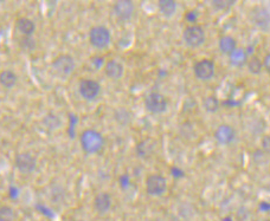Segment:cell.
<instances>
[{"label":"cell","mask_w":270,"mask_h":221,"mask_svg":"<svg viewBox=\"0 0 270 221\" xmlns=\"http://www.w3.org/2000/svg\"><path fill=\"white\" fill-rule=\"evenodd\" d=\"M18 83V76L13 70L5 69L0 71V85L4 89H13Z\"/></svg>","instance_id":"cell-18"},{"label":"cell","mask_w":270,"mask_h":221,"mask_svg":"<svg viewBox=\"0 0 270 221\" xmlns=\"http://www.w3.org/2000/svg\"><path fill=\"white\" fill-rule=\"evenodd\" d=\"M261 148L264 153L270 155V135H263V136H262Z\"/></svg>","instance_id":"cell-25"},{"label":"cell","mask_w":270,"mask_h":221,"mask_svg":"<svg viewBox=\"0 0 270 221\" xmlns=\"http://www.w3.org/2000/svg\"><path fill=\"white\" fill-rule=\"evenodd\" d=\"M113 12L118 20L128 21L135 15V4L131 0H118L113 5Z\"/></svg>","instance_id":"cell-11"},{"label":"cell","mask_w":270,"mask_h":221,"mask_svg":"<svg viewBox=\"0 0 270 221\" xmlns=\"http://www.w3.org/2000/svg\"><path fill=\"white\" fill-rule=\"evenodd\" d=\"M101 84L93 78H83L78 83V93L85 101H94L101 94Z\"/></svg>","instance_id":"cell-9"},{"label":"cell","mask_w":270,"mask_h":221,"mask_svg":"<svg viewBox=\"0 0 270 221\" xmlns=\"http://www.w3.org/2000/svg\"><path fill=\"white\" fill-rule=\"evenodd\" d=\"M76 221H83V220H76Z\"/></svg>","instance_id":"cell-30"},{"label":"cell","mask_w":270,"mask_h":221,"mask_svg":"<svg viewBox=\"0 0 270 221\" xmlns=\"http://www.w3.org/2000/svg\"><path fill=\"white\" fill-rule=\"evenodd\" d=\"M235 4V1H228V0H215V1H211V5L212 7L215 10H218V11H223V10H226L229 9V7H231L232 5Z\"/></svg>","instance_id":"cell-24"},{"label":"cell","mask_w":270,"mask_h":221,"mask_svg":"<svg viewBox=\"0 0 270 221\" xmlns=\"http://www.w3.org/2000/svg\"><path fill=\"white\" fill-rule=\"evenodd\" d=\"M19 47L23 48V50L29 51L30 52V51H34V48L37 47V43L32 36H29V37L23 36L19 39Z\"/></svg>","instance_id":"cell-22"},{"label":"cell","mask_w":270,"mask_h":221,"mask_svg":"<svg viewBox=\"0 0 270 221\" xmlns=\"http://www.w3.org/2000/svg\"><path fill=\"white\" fill-rule=\"evenodd\" d=\"M106 140L96 129H85L80 135V144L83 152L88 155H95L103 149Z\"/></svg>","instance_id":"cell-1"},{"label":"cell","mask_w":270,"mask_h":221,"mask_svg":"<svg viewBox=\"0 0 270 221\" xmlns=\"http://www.w3.org/2000/svg\"><path fill=\"white\" fill-rule=\"evenodd\" d=\"M247 67L251 75H253V76H258V75H261V72L263 71V63H262V59L258 58L257 56H251V57L248 59Z\"/></svg>","instance_id":"cell-20"},{"label":"cell","mask_w":270,"mask_h":221,"mask_svg":"<svg viewBox=\"0 0 270 221\" xmlns=\"http://www.w3.org/2000/svg\"><path fill=\"white\" fill-rule=\"evenodd\" d=\"M93 206H94V209H95L96 213H99V214L101 215L107 214V213L112 209V206H113L112 195H110L108 192L97 193L95 198H94Z\"/></svg>","instance_id":"cell-13"},{"label":"cell","mask_w":270,"mask_h":221,"mask_svg":"<svg viewBox=\"0 0 270 221\" xmlns=\"http://www.w3.org/2000/svg\"><path fill=\"white\" fill-rule=\"evenodd\" d=\"M193 75L202 82L211 80L216 75V64L212 59L202 58L193 65Z\"/></svg>","instance_id":"cell-8"},{"label":"cell","mask_w":270,"mask_h":221,"mask_svg":"<svg viewBox=\"0 0 270 221\" xmlns=\"http://www.w3.org/2000/svg\"><path fill=\"white\" fill-rule=\"evenodd\" d=\"M16 214L13 211L12 207L6 206H0V221H15Z\"/></svg>","instance_id":"cell-23"},{"label":"cell","mask_w":270,"mask_h":221,"mask_svg":"<svg viewBox=\"0 0 270 221\" xmlns=\"http://www.w3.org/2000/svg\"><path fill=\"white\" fill-rule=\"evenodd\" d=\"M223 221H232L231 218H229V217H226V218H224Z\"/></svg>","instance_id":"cell-28"},{"label":"cell","mask_w":270,"mask_h":221,"mask_svg":"<svg viewBox=\"0 0 270 221\" xmlns=\"http://www.w3.org/2000/svg\"><path fill=\"white\" fill-rule=\"evenodd\" d=\"M219 99L216 96H206L205 98H202V107L206 110V112L209 114H215L219 110Z\"/></svg>","instance_id":"cell-21"},{"label":"cell","mask_w":270,"mask_h":221,"mask_svg":"<svg viewBox=\"0 0 270 221\" xmlns=\"http://www.w3.org/2000/svg\"><path fill=\"white\" fill-rule=\"evenodd\" d=\"M167 188H169V183L164 175L153 173L146 177L145 192L147 195L153 196V198L161 196L167 192Z\"/></svg>","instance_id":"cell-5"},{"label":"cell","mask_w":270,"mask_h":221,"mask_svg":"<svg viewBox=\"0 0 270 221\" xmlns=\"http://www.w3.org/2000/svg\"><path fill=\"white\" fill-rule=\"evenodd\" d=\"M152 221H156V220H152Z\"/></svg>","instance_id":"cell-31"},{"label":"cell","mask_w":270,"mask_h":221,"mask_svg":"<svg viewBox=\"0 0 270 221\" xmlns=\"http://www.w3.org/2000/svg\"><path fill=\"white\" fill-rule=\"evenodd\" d=\"M264 221H270V219H268V220H264Z\"/></svg>","instance_id":"cell-29"},{"label":"cell","mask_w":270,"mask_h":221,"mask_svg":"<svg viewBox=\"0 0 270 221\" xmlns=\"http://www.w3.org/2000/svg\"><path fill=\"white\" fill-rule=\"evenodd\" d=\"M228 57H229V63H230V65H232L234 67H242L247 65L248 59H249V56H248L247 51H245V48L243 47H237L234 52L228 56Z\"/></svg>","instance_id":"cell-16"},{"label":"cell","mask_w":270,"mask_h":221,"mask_svg":"<svg viewBox=\"0 0 270 221\" xmlns=\"http://www.w3.org/2000/svg\"><path fill=\"white\" fill-rule=\"evenodd\" d=\"M89 43L97 50H104L112 43V32L104 25H95L89 30Z\"/></svg>","instance_id":"cell-3"},{"label":"cell","mask_w":270,"mask_h":221,"mask_svg":"<svg viewBox=\"0 0 270 221\" xmlns=\"http://www.w3.org/2000/svg\"><path fill=\"white\" fill-rule=\"evenodd\" d=\"M16 29L21 36H34L36 32V23L28 17H20L16 20Z\"/></svg>","instance_id":"cell-15"},{"label":"cell","mask_w":270,"mask_h":221,"mask_svg":"<svg viewBox=\"0 0 270 221\" xmlns=\"http://www.w3.org/2000/svg\"><path fill=\"white\" fill-rule=\"evenodd\" d=\"M15 166L19 173L24 175H30L34 173L38 167L37 158L30 152H20L16 155Z\"/></svg>","instance_id":"cell-7"},{"label":"cell","mask_w":270,"mask_h":221,"mask_svg":"<svg viewBox=\"0 0 270 221\" xmlns=\"http://www.w3.org/2000/svg\"><path fill=\"white\" fill-rule=\"evenodd\" d=\"M197 19H198V15H197V12L194 10L188 11V12L186 13V20L190 21V23L196 24Z\"/></svg>","instance_id":"cell-26"},{"label":"cell","mask_w":270,"mask_h":221,"mask_svg":"<svg viewBox=\"0 0 270 221\" xmlns=\"http://www.w3.org/2000/svg\"><path fill=\"white\" fill-rule=\"evenodd\" d=\"M251 21L253 25L262 31H268L270 29V12L262 6H256L250 12Z\"/></svg>","instance_id":"cell-12"},{"label":"cell","mask_w":270,"mask_h":221,"mask_svg":"<svg viewBox=\"0 0 270 221\" xmlns=\"http://www.w3.org/2000/svg\"><path fill=\"white\" fill-rule=\"evenodd\" d=\"M52 72L61 79H68L76 69V61L69 53H62L51 62Z\"/></svg>","instance_id":"cell-2"},{"label":"cell","mask_w":270,"mask_h":221,"mask_svg":"<svg viewBox=\"0 0 270 221\" xmlns=\"http://www.w3.org/2000/svg\"><path fill=\"white\" fill-rule=\"evenodd\" d=\"M213 137H215L216 142L218 144L222 145V147H228L234 143L236 141L237 137V131L235 129V126L228 123H222L215 129V133H213Z\"/></svg>","instance_id":"cell-10"},{"label":"cell","mask_w":270,"mask_h":221,"mask_svg":"<svg viewBox=\"0 0 270 221\" xmlns=\"http://www.w3.org/2000/svg\"><path fill=\"white\" fill-rule=\"evenodd\" d=\"M237 47H238V44H237L236 38L232 36H229V34L222 36L219 40H218V48H219V51L223 55L229 56L230 53L234 52Z\"/></svg>","instance_id":"cell-17"},{"label":"cell","mask_w":270,"mask_h":221,"mask_svg":"<svg viewBox=\"0 0 270 221\" xmlns=\"http://www.w3.org/2000/svg\"><path fill=\"white\" fill-rule=\"evenodd\" d=\"M158 10L165 18H172L177 13L178 4L174 0H160L158 1Z\"/></svg>","instance_id":"cell-19"},{"label":"cell","mask_w":270,"mask_h":221,"mask_svg":"<svg viewBox=\"0 0 270 221\" xmlns=\"http://www.w3.org/2000/svg\"><path fill=\"white\" fill-rule=\"evenodd\" d=\"M262 63H263V69H266V71L270 74V52L264 56V58L262 59Z\"/></svg>","instance_id":"cell-27"},{"label":"cell","mask_w":270,"mask_h":221,"mask_svg":"<svg viewBox=\"0 0 270 221\" xmlns=\"http://www.w3.org/2000/svg\"><path fill=\"white\" fill-rule=\"evenodd\" d=\"M104 74L113 80H118L125 76V65L118 59H109L103 65Z\"/></svg>","instance_id":"cell-14"},{"label":"cell","mask_w":270,"mask_h":221,"mask_svg":"<svg viewBox=\"0 0 270 221\" xmlns=\"http://www.w3.org/2000/svg\"><path fill=\"white\" fill-rule=\"evenodd\" d=\"M145 108L150 114L163 115L167 111L169 101L161 93H150L145 98Z\"/></svg>","instance_id":"cell-6"},{"label":"cell","mask_w":270,"mask_h":221,"mask_svg":"<svg viewBox=\"0 0 270 221\" xmlns=\"http://www.w3.org/2000/svg\"><path fill=\"white\" fill-rule=\"evenodd\" d=\"M183 40L186 47L191 48H198L204 45L206 40V32L204 28L198 24H191L186 26L183 31Z\"/></svg>","instance_id":"cell-4"}]
</instances>
